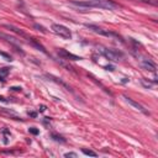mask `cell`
Masks as SVG:
<instances>
[{"instance_id":"1","label":"cell","mask_w":158,"mask_h":158,"mask_svg":"<svg viewBox=\"0 0 158 158\" xmlns=\"http://www.w3.org/2000/svg\"><path fill=\"white\" fill-rule=\"evenodd\" d=\"M70 4L76 6L82 7H99V9H116L119 5L114 3L113 0H86V1H77V0H70Z\"/></svg>"},{"instance_id":"2","label":"cell","mask_w":158,"mask_h":158,"mask_svg":"<svg viewBox=\"0 0 158 158\" xmlns=\"http://www.w3.org/2000/svg\"><path fill=\"white\" fill-rule=\"evenodd\" d=\"M52 30H53V32H55L56 35L63 37V38H65V40H70V38H72V32H70V30H69L68 27L63 26V25L53 24L52 25Z\"/></svg>"},{"instance_id":"3","label":"cell","mask_w":158,"mask_h":158,"mask_svg":"<svg viewBox=\"0 0 158 158\" xmlns=\"http://www.w3.org/2000/svg\"><path fill=\"white\" fill-rule=\"evenodd\" d=\"M100 52L110 61H119V58L124 56L121 52L116 51V49H111V48H101Z\"/></svg>"},{"instance_id":"4","label":"cell","mask_w":158,"mask_h":158,"mask_svg":"<svg viewBox=\"0 0 158 158\" xmlns=\"http://www.w3.org/2000/svg\"><path fill=\"white\" fill-rule=\"evenodd\" d=\"M84 26H85L86 28H88V30L93 31V32H95V34H98V35L107 36V37H110V36H115V34H113V32H110V31H107V30H104V28L97 26V25H93V24H85Z\"/></svg>"},{"instance_id":"5","label":"cell","mask_w":158,"mask_h":158,"mask_svg":"<svg viewBox=\"0 0 158 158\" xmlns=\"http://www.w3.org/2000/svg\"><path fill=\"white\" fill-rule=\"evenodd\" d=\"M124 99H125V100H126L128 104H130L131 106H134L135 109H137L138 111H141V113H143V114H146V115H149V113H148V111H147L146 109H144V107H143L142 105H141V104H138L137 101H135L134 99L128 98V97H126V95H125V97H124Z\"/></svg>"},{"instance_id":"6","label":"cell","mask_w":158,"mask_h":158,"mask_svg":"<svg viewBox=\"0 0 158 158\" xmlns=\"http://www.w3.org/2000/svg\"><path fill=\"white\" fill-rule=\"evenodd\" d=\"M141 65H142L143 69L148 70V72H152V73H156V64L153 63L151 59H142L141 61Z\"/></svg>"},{"instance_id":"7","label":"cell","mask_w":158,"mask_h":158,"mask_svg":"<svg viewBox=\"0 0 158 158\" xmlns=\"http://www.w3.org/2000/svg\"><path fill=\"white\" fill-rule=\"evenodd\" d=\"M58 55H59L61 57H63V59H70V61H79V59H82L80 57H78L76 55H72V53L67 52L65 49H59V51H58Z\"/></svg>"},{"instance_id":"8","label":"cell","mask_w":158,"mask_h":158,"mask_svg":"<svg viewBox=\"0 0 158 158\" xmlns=\"http://www.w3.org/2000/svg\"><path fill=\"white\" fill-rule=\"evenodd\" d=\"M4 27H6V28H9V30H11V31H14V32H16L18 35H20V36H22V37H25V38H28V37L24 34V32L21 31V30H19L18 27H15V26H12V25H4ZM28 40H31V38H28Z\"/></svg>"},{"instance_id":"9","label":"cell","mask_w":158,"mask_h":158,"mask_svg":"<svg viewBox=\"0 0 158 158\" xmlns=\"http://www.w3.org/2000/svg\"><path fill=\"white\" fill-rule=\"evenodd\" d=\"M49 79H51V80H53V82H56L57 83V84H61L62 86H64V88L65 89H67V90H69V91H72V89H70V86L69 85H67V84H65V83L64 82H62L61 80V79L59 78H56V77H53V76H47Z\"/></svg>"},{"instance_id":"10","label":"cell","mask_w":158,"mask_h":158,"mask_svg":"<svg viewBox=\"0 0 158 158\" xmlns=\"http://www.w3.org/2000/svg\"><path fill=\"white\" fill-rule=\"evenodd\" d=\"M155 83H156V82H151V80H148V79H146V78H142V79H141V84H142L144 88H147V89H151Z\"/></svg>"},{"instance_id":"11","label":"cell","mask_w":158,"mask_h":158,"mask_svg":"<svg viewBox=\"0 0 158 158\" xmlns=\"http://www.w3.org/2000/svg\"><path fill=\"white\" fill-rule=\"evenodd\" d=\"M9 72H10V68H7V67L0 69V80H1V82L5 80L4 78H5V77L7 76V74H9Z\"/></svg>"},{"instance_id":"12","label":"cell","mask_w":158,"mask_h":158,"mask_svg":"<svg viewBox=\"0 0 158 158\" xmlns=\"http://www.w3.org/2000/svg\"><path fill=\"white\" fill-rule=\"evenodd\" d=\"M82 151H83V153H84V155L90 156V157H97V156H98V155H97V152L91 151V149H85V148H83Z\"/></svg>"},{"instance_id":"13","label":"cell","mask_w":158,"mask_h":158,"mask_svg":"<svg viewBox=\"0 0 158 158\" xmlns=\"http://www.w3.org/2000/svg\"><path fill=\"white\" fill-rule=\"evenodd\" d=\"M51 137H52V138L55 140V141H57V142H61V143H64V142H65V140L63 138V137H62V136H58V135H56V134H52Z\"/></svg>"},{"instance_id":"14","label":"cell","mask_w":158,"mask_h":158,"mask_svg":"<svg viewBox=\"0 0 158 158\" xmlns=\"http://www.w3.org/2000/svg\"><path fill=\"white\" fill-rule=\"evenodd\" d=\"M0 56H3V57L6 59V61H9V62H10V61H12V58H11L9 55H6V53H4V52H1V51H0Z\"/></svg>"},{"instance_id":"15","label":"cell","mask_w":158,"mask_h":158,"mask_svg":"<svg viewBox=\"0 0 158 158\" xmlns=\"http://www.w3.org/2000/svg\"><path fill=\"white\" fill-rule=\"evenodd\" d=\"M7 132H9V131H7V130H6V128H4V130H3V134H4V135H6V134H7ZM9 136H11V135L9 134ZM7 142H9V140H7V137H4V143H5V144H6Z\"/></svg>"},{"instance_id":"16","label":"cell","mask_w":158,"mask_h":158,"mask_svg":"<svg viewBox=\"0 0 158 158\" xmlns=\"http://www.w3.org/2000/svg\"><path fill=\"white\" fill-rule=\"evenodd\" d=\"M28 131H30L32 135H38V130H37L36 127H30L28 128Z\"/></svg>"},{"instance_id":"17","label":"cell","mask_w":158,"mask_h":158,"mask_svg":"<svg viewBox=\"0 0 158 158\" xmlns=\"http://www.w3.org/2000/svg\"><path fill=\"white\" fill-rule=\"evenodd\" d=\"M64 157H74L76 158L77 157V153H73V152H68V153H65Z\"/></svg>"},{"instance_id":"18","label":"cell","mask_w":158,"mask_h":158,"mask_svg":"<svg viewBox=\"0 0 158 158\" xmlns=\"http://www.w3.org/2000/svg\"><path fill=\"white\" fill-rule=\"evenodd\" d=\"M105 69H107V70H115V67H114V65H106Z\"/></svg>"},{"instance_id":"19","label":"cell","mask_w":158,"mask_h":158,"mask_svg":"<svg viewBox=\"0 0 158 158\" xmlns=\"http://www.w3.org/2000/svg\"><path fill=\"white\" fill-rule=\"evenodd\" d=\"M0 101H3V103H9V100H6V99L5 98H4V97H1V95H0Z\"/></svg>"},{"instance_id":"20","label":"cell","mask_w":158,"mask_h":158,"mask_svg":"<svg viewBox=\"0 0 158 158\" xmlns=\"http://www.w3.org/2000/svg\"><path fill=\"white\" fill-rule=\"evenodd\" d=\"M11 89H12V90H21V88H19V86H12Z\"/></svg>"},{"instance_id":"21","label":"cell","mask_w":158,"mask_h":158,"mask_svg":"<svg viewBox=\"0 0 158 158\" xmlns=\"http://www.w3.org/2000/svg\"><path fill=\"white\" fill-rule=\"evenodd\" d=\"M46 110V106H41V109H40V111H45Z\"/></svg>"}]
</instances>
